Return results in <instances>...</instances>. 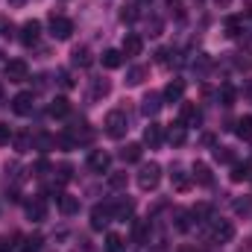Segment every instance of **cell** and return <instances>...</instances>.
I'll return each mask as SVG.
<instances>
[{"mask_svg": "<svg viewBox=\"0 0 252 252\" xmlns=\"http://www.w3.org/2000/svg\"><path fill=\"white\" fill-rule=\"evenodd\" d=\"M179 252H193V247H179Z\"/></svg>", "mask_w": 252, "mask_h": 252, "instance_id": "obj_47", "label": "cell"}, {"mask_svg": "<svg viewBox=\"0 0 252 252\" xmlns=\"http://www.w3.org/2000/svg\"><path fill=\"white\" fill-rule=\"evenodd\" d=\"M170 179H173V188H176V190H188L190 179L185 176V173H182V170H179V167H176V170L170 173Z\"/></svg>", "mask_w": 252, "mask_h": 252, "instance_id": "obj_33", "label": "cell"}, {"mask_svg": "<svg viewBox=\"0 0 252 252\" xmlns=\"http://www.w3.org/2000/svg\"><path fill=\"white\" fill-rule=\"evenodd\" d=\"M241 27H244V21H241L238 15L226 18V35H229V38H238V35H241Z\"/></svg>", "mask_w": 252, "mask_h": 252, "instance_id": "obj_29", "label": "cell"}, {"mask_svg": "<svg viewBox=\"0 0 252 252\" xmlns=\"http://www.w3.org/2000/svg\"><path fill=\"white\" fill-rule=\"evenodd\" d=\"M214 6H220V9H229V6H232V0H214Z\"/></svg>", "mask_w": 252, "mask_h": 252, "instance_id": "obj_44", "label": "cell"}, {"mask_svg": "<svg viewBox=\"0 0 252 252\" xmlns=\"http://www.w3.org/2000/svg\"><path fill=\"white\" fill-rule=\"evenodd\" d=\"M161 141H164V132H161L158 124H150L147 129H144V144H150V150H156Z\"/></svg>", "mask_w": 252, "mask_h": 252, "instance_id": "obj_15", "label": "cell"}, {"mask_svg": "<svg viewBox=\"0 0 252 252\" xmlns=\"http://www.w3.org/2000/svg\"><path fill=\"white\" fill-rule=\"evenodd\" d=\"M9 3H12V6H24L27 0H9Z\"/></svg>", "mask_w": 252, "mask_h": 252, "instance_id": "obj_46", "label": "cell"}, {"mask_svg": "<svg viewBox=\"0 0 252 252\" xmlns=\"http://www.w3.org/2000/svg\"><path fill=\"white\" fill-rule=\"evenodd\" d=\"M141 50H144V41H141V35L129 32V35L124 38V56H141Z\"/></svg>", "mask_w": 252, "mask_h": 252, "instance_id": "obj_16", "label": "cell"}, {"mask_svg": "<svg viewBox=\"0 0 252 252\" xmlns=\"http://www.w3.org/2000/svg\"><path fill=\"white\" fill-rule=\"evenodd\" d=\"M147 73H150V67H144V64L129 67V73H126V85H141V82L147 79Z\"/></svg>", "mask_w": 252, "mask_h": 252, "instance_id": "obj_19", "label": "cell"}, {"mask_svg": "<svg viewBox=\"0 0 252 252\" xmlns=\"http://www.w3.org/2000/svg\"><path fill=\"white\" fill-rule=\"evenodd\" d=\"M199 121H202V112L196 109V103H182V109H179V124L199 126Z\"/></svg>", "mask_w": 252, "mask_h": 252, "instance_id": "obj_11", "label": "cell"}, {"mask_svg": "<svg viewBox=\"0 0 252 252\" xmlns=\"http://www.w3.org/2000/svg\"><path fill=\"white\" fill-rule=\"evenodd\" d=\"M15 135H12V129H9V124H0V147H6L9 141H12Z\"/></svg>", "mask_w": 252, "mask_h": 252, "instance_id": "obj_39", "label": "cell"}, {"mask_svg": "<svg viewBox=\"0 0 252 252\" xmlns=\"http://www.w3.org/2000/svg\"><path fill=\"white\" fill-rule=\"evenodd\" d=\"M3 73H6L9 82H27L30 79V64L24 59H12V62L3 64Z\"/></svg>", "mask_w": 252, "mask_h": 252, "instance_id": "obj_5", "label": "cell"}, {"mask_svg": "<svg viewBox=\"0 0 252 252\" xmlns=\"http://www.w3.org/2000/svg\"><path fill=\"white\" fill-rule=\"evenodd\" d=\"M27 217H30L32 223H41V220L47 217V205H44V199H41V196H35V199H30V202H27Z\"/></svg>", "mask_w": 252, "mask_h": 252, "instance_id": "obj_13", "label": "cell"}, {"mask_svg": "<svg viewBox=\"0 0 252 252\" xmlns=\"http://www.w3.org/2000/svg\"><path fill=\"white\" fill-rule=\"evenodd\" d=\"M252 179V164H235L232 167V182H247Z\"/></svg>", "mask_w": 252, "mask_h": 252, "instance_id": "obj_26", "label": "cell"}, {"mask_svg": "<svg viewBox=\"0 0 252 252\" xmlns=\"http://www.w3.org/2000/svg\"><path fill=\"white\" fill-rule=\"evenodd\" d=\"M214 158L220 164H232L235 161V153H232V147H214Z\"/></svg>", "mask_w": 252, "mask_h": 252, "instance_id": "obj_31", "label": "cell"}, {"mask_svg": "<svg viewBox=\"0 0 252 252\" xmlns=\"http://www.w3.org/2000/svg\"><path fill=\"white\" fill-rule=\"evenodd\" d=\"M193 179H196L199 185H211V167L202 164V161H196V164H193Z\"/></svg>", "mask_w": 252, "mask_h": 252, "instance_id": "obj_25", "label": "cell"}, {"mask_svg": "<svg viewBox=\"0 0 252 252\" xmlns=\"http://www.w3.org/2000/svg\"><path fill=\"white\" fill-rule=\"evenodd\" d=\"M38 38H41V24L32 18V21H27V24L21 27V41H24L27 47H35Z\"/></svg>", "mask_w": 252, "mask_h": 252, "instance_id": "obj_8", "label": "cell"}, {"mask_svg": "<svg viewBox=\"0 0 252 252\" xmlns=\"http://www.w3.org/2000/svg\"><path fill=\"white\" fill-rule=\"evenodd\" d=\"M47 170H50V164H47L44 158H41V161H35V167H32V173H35V176H44Z\"/></svg>", "mask_w": 252, "mask_h": 252, "instance_id": "obj_42", "label": "cell"}, {"mask_svg": "<svg viewBox=\"0 0 252 252\" xmlns=\"http://www.w3.org/2000/svg\"><path fill=\"white\" fill-rule=\"evenodd\" d=\"M176 229H179V232H188V229H190L188 214H185V211H176Z\"/></svg>", "mask_w": 252, "mask_h": 252, "instance_id": "obj_38", "label": "cell"}, {"mask_svg": "<svg viewBox=\"0 0 252 252\" xmlns=\"http://www.w3.org/2000/svg\"><path fill=\"white\" fill-rule=\"evenodd\" d=\"M141 112L147 115V118H156L158 112H161V94H156V91H150L144 100H141Z\"/></svg>", "mask_w": 252, "mask_h": 252, "instance_id": "obj_12", "label": "cell"}, {"mask_svg": "<svg viewBox=\"0 0 252 252\" xmlns=\"http://www.w3.org/2000/svg\"><path fill=\"white\" fill-rule=\"evenodd\" d=\"M126 182H129L126 170H124V173H109V188H112V190H124Z\"/></svg>", "mask_w": 252, "mask_h": 252, "instance_id": "obj_32", "label": "cell"}, {"mask_svg": "<svg viewBox=\"0 0 252 252\" xmlns=\"http://www.w3.org/2000/svg\"><path fill=\"white\" fill-rule=\"evenodd\" d=\"M70 173H73V167L70 164H59V182H70Z\"/></svg>", "mask_w": 252, "mask_h": 252, "instance_id": "obj_40", "label": "cell"}, {"mask_svg": "<svg viewBox=\"0 0 252 252\" xmlns=\"http://www.w3.org/2000/svg\"><path fill=\"white\" fill-rule=\"evenodd\" d=\"M70 62L76 64V67H88V64L94 62V56H91V50L82 44V47H73V53H70Z\"/></svg>", "mask_w": 252, "mask_h": 252, "instance_id": "obj_18", "label": "cell"}, {"mask_svg": "<svg viewBox=\"0 0 252 252\" xmlns=\"http://www.w3.org/2000/svg\"><path fill=\"white\" fill-rule=\"evenodd\" d=\"M112 220H115L112 202H106V205H100V202H97V205L91 208V229H97V232H100V229H106Z\"/></svg>", "mask_w": 252, "mask_h": 252, "instance_id": "obj_4", "label": "cell"}, {"mask_svg": "<svg viewBox=\"0 0 252 252\" xmlns=\"http://www.w3.org/2000/svg\"><path fill=\"white\" fill-rule=\"evenodd\" d=\"M220 100H223V106H235V88L232 85H223L220 88Z\"/></svg>", "mask_w": 252, "mask_h": 252, "instance_id": "obj_36", "label": "cell"}, {"mask_svg": "<svg viewBox=\"0 0 252 252\" xmlns=\"http://www.w3.org/2000/svg\"><path fill=\"white\" fill-rule=\"evenodd\" d=\"M24 244H27V247H21V252H38L41 250V238H38V235H35V238H27Z\"/></svg>", "mask_w": 252, "mask_h": 252, "instance_id": "obj_37", "label": "cell"}, {"mask_svg": "<svg viewBox=\"0 0 252 252\" xmlns=\"http://www.w3.org/2000/svg\"><path fill=\"white\" fill-rule=\"evenodd\" d=\"M112 211H115V220H129L132 211H135V202H132V199H124V202L112 205Z\"/></svg>", "mask_w": 252, "mask_h": 252, "instance_id": "obj_24", "label": "cell"}, {"mask_svg": "<svg viewBox=\"0 0 252 252\" xmlns=\"http://www.w3.org/2000/svg\"><path fill=\"white\" fill-rule=\"evenodd\" d=\"M0 103H3V82H0Z\"/></svg>", "mask_w": 252, "mask_h": 252, "instance_id": "obj_48", "label": "cell"}, {"mask_svg": "<svg viewBox=\"0 0 252 252\" xmlns=\"http://www.w3.org/2000/svg\"><path fill=\"white\" fill-rule=\"evenodd\" d=\"M167 9H170V15H173L176 21H185V6H182V0H167Z\"/></svg>", "mask_w": 252, "mask_h": 252, "instance_id": "obj_35", "label": "cell"}, {"mask_svg": "<svg viewBox=\"0 0 252 252\" xmlns=\"http://www.w3.org/2000/svg\"><path fill=\"white\" fill-rule=\"evenodd\" d=\"M182 97H185V79H170L164 85V91H161V100L164 103H179Z\"/></svg>", "mask_w": 252, "mask_h": 252, "instance_id": "obj_9", "label": "cell"}, {"mask_svg": "<svg viewBox=\"0 0 252 252\" xmlns=\"http://www.w3.org/2000/svg\"><path fill=\"white\" fill-rule=\"evenodd\" d=\"M70 112V103H67V97H56L53 103H50V109H47V115L50 118H64Z\"/></svg>", "mask_w": 252, "mask_h": 252, "instance_id": "obj_20", "label": "cell"}, {"mask_svg": "<svg viewBox=\"0 0 252 252\" xmlns=\"http://www.w3.org/2000/svg\"><path fill=\"white\" fill-rule=\"evenodd\" d=\"M121 64H124V50H106V53H103V67L115 70V67H121Z\"/></svg>", "mask_w": 252, "mask_h": 252, "instance_id": "obj_23", "label": "cell"}, {"mask_svg": "<svg viewBox=\"0 0 252 252\" xmlns=\"http://www.w3.org/2000/svg\"><path fill=\"white\" fill-rule=\"evenodd\" d=\"M235 132H238V138L250 141V138H252V115L241 118V121H238V126H235Z\"/></svg>", "mask_w": 252, "mask_h": 252, "instance_id": "obj_28", "label": "cell"}, {"mask_svg": "<svg viewBox=\"0 0 252 252\" xmlns=\"http://www.w3.org/2000/svg\"><path fill=\"white\" fill-rule=\"evenodd\" d=\"M109 167H112V156H109L106 150H91V153H88V170H94V173H109Z\"/></svg>", "mask_w": 252, "mask_h": 252, "instance_id": "obj_6", "label": "cell"}, {"mask_svg": "<svg viewBox=\"0 0 252 252\" xmlns=\"http://www.w3.org/2000/svg\"><path fill=\"white\" fill-rule=\"evenodd\" d=\"M59 82H62L64 88H73V79H70V73H67V70H59Z\"/></svg>", "mask_w": 252, "mask_h": 252, "instance_id": "obj_43", "label": "cell"}, {"mask_svg": "<svg viewBox=\"0 0 252 252\" xmlns=\"http://www.w3.org/2000/svg\"><path fill=\"white\" fill-rule=\"evenodd\" d=\"M109 91H112V82H109V79H103V76H100V79H94V82H91V97H94V100L109 97Z\"/></svg>", "mask_w": 252, "mask_h": 252, "instance_id": "obj_22", "label": "cell"}, {"mask_svg": "<svg viewBox=\"0 0 252 252\" xmlns=\"http://www.w3.org/2000/svg\"><path fill=\"white\" fill-rule=\"evenodd\" d=\"M158 182H161V164H158V161L144 164L141 173H138V188L141 190H156L158 188Z\"/></svg>", "mask_w": 252, "mask_h": 252, "instance_id": "obj_2", "label": "cell"}, {"mask_svg": "<svg viewBox=\"0 0 252 252\" xmlns=\"http://www.w3.org/2000/svg\"><path fill=\"white\" fill-rule=\"evenodd\" d=\"M106 135L109 138H124L126 132H129V121H126V112L121 109H112L109 115H106Z\"/></svg>", "mask_w": 252, "mask_h": 252, "instance_id": "obj_1", "label": "cell"}, {"mask_svg": "<svg viewBox=\"0 0 252 252\" xmlns=\"http://www.w3.org/2000/svg\"><path fill=\"white\" fill-rule=\"evenodd\" d=\"M190 217H196L199 223H208V220H214V217H211V205H208V202H199V205H193Z\"/></svg>", "mask_w": 252, "mask_h": 252, "instance_id": "obj_27", "label": "cell"}, {"mask_svg": "<svg viewBox=\"0 0 252 252\" xmlns=\"http://www.w3.org/2000/svg\"><path fill=\"white\" fill-rule=\"evenodd\" d=\"M32 106H35V100H32L30 91H21V94H15V100H12V112L21 115V118L32 115Z\"/></svg>", "mask_w": 252, "mask_h": 252, "instance_id": "obj_10", "label": "cell"}, {"mask_svg": "<svg viewBox=\"0 0 252 252\" xmlns=\"http://www.w3.org/2000/svg\"><path fill=\"white\" fill-rule=\"evenodd\" d=\"M167 141H170L173 147H182V144L188 141V126H185V124L170 126V129H167Z\"/></svg>", "mask_w": 252, "mask_h": 252, "instance_id": "obj_17", "label": "cell"}, {"mask_svg": "<svg viewBox=\"0 0 252 252\" xmlns=\"http://www.w3.org/2000/svg\"><path fill=\"white\" fill-rule=\"evenodd\" d=\"M59 211H62L64 217H70V214H76L79 211V196H70V193H59Z\"/></svg>", "mask_w": 252, "mask_h": 252, "instance_id": "obj_14", "label": "cell"}, {"mask_svg": "<svg viewBox=\"0 0 252 252\" xmlns=\"http://www.w3.org/2000/svg\"><path fill=\"white\" fill-rule=\"evenodd\" d=\"M141 153H144L141 144H126L124 150H121V158H124L126 164H132V161H141Z\"/></svg>", "mask_w": 252, "mask_h": 252, "instance_id": "obj_21", "label": "cell"}, {"mask_svg": "<svg viewBox=\"0 0 252 252\" xmlns=\"http://www.w3.org/2000/svg\"><path fill=\"white\" fill-rule=\"evenodd\" d=\"M106 252H124V238L121 235H106Z\"/></svg>", "mask_w": 252, "mask_h": 252, "instance_id": "obj_34", "label": "cell"}, {"mask_svg": "<svg viewBox=\"0 0 252 252\" xmlns=\"http://www.w3.org/2000/svg\"><path fill=\"white\" fill-rule=\"evenodd\" d=\"M211 238H214V244H229V241L235 238V226H232V220H214Z\"/></svg>", "mask_w": 252, "mask_h": 252, "instance_id": "obj_7", "label": "cell"}, {"mask_svg": "<svg viewBox=\"0 0 252 252\" xmlns=\"http://www.w3.org/2000/svg\"><path fill=\"white\" fill-rule=\"evenodd\" d=\"M250 208H252V199H250V196H247V199H238V202H235V211H238V214H247Z\"/></svg>", "mask_w": 252, "mask_h": 252, "instance_id": "obj_41", "label": "cell"}, {"mask_svg": "<svg viewBox=\"0 0 252 252\" xmlns=\"http://www.w3.org/2000/svg\"><path fill=\"white\" fill-rule=\"evenodd\" d=\"M12 144H15L18 153H30V150H32V135H27V132H24V135H15Z\"/></svg>", "mask_w": 252, "mask_h": 252, "instance_id": "obj_30", "label": "cell"}, {"mask_svg": "<svg viewBox=\"0 0 252 252\" xmlns=\"http://www.w3.org/2000/svg\"><path fill=\"white\" fill-rule=\"evenodd\" d=\"M50 35L53 38H59V41H67L70 35H73V21L70 18H64V15H50Z\"/></svg>", "mask_w": 252, "mask_h": 252, "instance_id": "obj_3", "label": "cell"}, {"mask_svg": "<svg viewBox=\"0 0 252 252\" xmlns=\"http://www.w3.org/2000/svg\"><path fill=\"white\" fill-rule=\"evenodd\" d=\"M0 252H9V244H6V238H0Z\"/></svg>", "mask_w": 252, "mask_h": 252, "instance_id": "obj_45", "label": "cell"}]
</instances>
